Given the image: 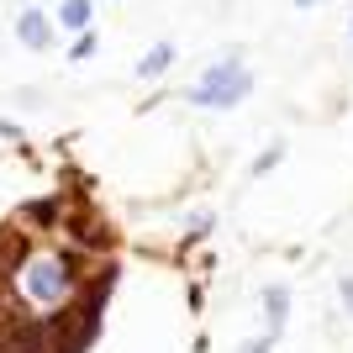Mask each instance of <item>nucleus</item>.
<instances>
[{"mask_svg": "<svg viewBox=\"0 0 353 353\" xmlns=\"http://www.w3.org/2000/svg\"><path fill=\"white\" fill-rule=\"evenodd\" d=\"M285 306H290V290H280V285H269V290H264V316H269V338H280V327H285Z\"/></svg>", "mask_w": 353, "mask_h": 353, "instance_id": "obj_3", "label": "nucleus"}, {"mask_svg": "<svg viewBox=\"0 0 353 353\" xmlns=\"http://www.w3.org/2000/svg\"><path fill=\"white\" fill-rule=\"evenodd\" d=\"M59 21H63V27H74V32H90V0H63Z\"/></svg>", "mask_w": 353, "mask_h": 353, "instance_id": "obj_4", "label": "nucleus"}, {"mask_svg": "<svg viewBox=\"0 0 353 353\" xmlns=\"http://www.w3.org/2000/svg\"><path fill=\"white\" fill-rule=\"evenodd\" d=\"M248 90H253V74L243 69L237 59H227V63H216V69H206V79L190 90V101H195V105H216V111H227V105H237Z\"/></svg>", "mask_w": 353, "mask_h": 353, "instance_id": "obj_1", "label": "nucleus"}, {"mask_svg": "<svg viewBox=\"0 0 353 353\" xmlns=\"http://www.w3.org/2000/svg\"><path fill=\"white\" fill-rule=\"evenodd\" d=\"M295 6H316V0H295Z\"/></svg>", "mask_w": 353, "mask_h": 353, "instance_id": "obj_7", "label": "nucleus"}, {"mask_svg": "<svg viewBox=\"0 0 353 353\" xmlns=\"http://www.w3.org/2000/svg\"><path fill=\"white\" fill-rule=\"evenodd\" d=\"M90 53H95V37H90V32H85V37L74 43V59H90Z\"/></svg>", "mask_w": 353, "mask_h": 353, "instance_id": "obj_6", "label": "nucleus"}, {"mask_svg": "<svg viewBox=\"0 0 353 353\" xmlns=\"http://www.w3.org/2000/svg\"><path fill=\"white\" fill-rule=\"evenodd\" d=\"M16 32H21V43H27V48H48V43H53V21H48L43 11H21Z\"/></svg>", "mask_w": 353, "mask_h": 353, "instance_id": "obj_2", "label": "nucleus"}, {"mask_svg": "<svg viewBox=\"0 0 353 353\" xmlns=\"http://www.w3.org/2000/svg\"><path fill=\"white\" fill-rule=\"evenodd\" d=\"M169 63H174V48H169V43H159V48H153V53H148L143 63H137V74H143V79H153V74H163Z\"/></svg>", "mask_w": 353, "mask_h": 353, "instance_id": "obj_5", "label": "nucleus"}]
</instances>
